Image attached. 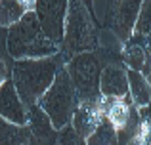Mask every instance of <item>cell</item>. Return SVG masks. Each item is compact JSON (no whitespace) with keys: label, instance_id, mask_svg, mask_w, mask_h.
Segmentation results:
<instances>
[{"label":"cell","instance_id":"obj_1","mask_svg":"<svg viewBox=\"0 0 151 145\" xmlns=\"http://www.w3.org/2000/svg\"><path fill=\"white\" fill-rule=\"evenodd\" d=\"M121 44H101L94 52L78 54L65 63V71L71 78V84L77 94L78 105H92L101 99L100 94V74L101 69L111 61L121 59L119 56Z\"/></svg>","mask_w":151,"mask_h":145},{"label":"cell","instance_id":"obj_2","mask_svg":"<svg viewBox=\"0 0 151 145\" xmlns=\"http://www.w3.org/2000/svg\"><path fill=\"white\" fill-rule=\"evenodd\" d=\"M100 23L92 14L88 2L67 0V15L63 27V40L59 44V56L63 63L73 59L78 54L94 52L101 46Z\"/></svg>","mask_w":151,"mask_h":145},{"label":"cell","instance_id":"obj_3","mask_svg":"<svg viewBox=\"0 0 151 145\" xmlns=\"http://www.w3.org/2000/svg\"><path fill=\"white\" fill-rule=\"evenodd\" d=\"M63 59L59 54L40 59H17L12 67V82L15 86L19 99L23 105L37 103L40 96L50 88L55 73L63 67Z\"/></svg>","mask_w":151,"mask_h":145},{"label":"cell","instance_id":"obj_4","mask_svg":"<svg viewBox=\"0 0 151 145\" xmlns=\"http://www.w3.org/2000/svg\"><path fill=\"white\" fill-rule=\"evenodd\" d=\"M8 54L12 59H40L50 57L59 52V48L54 42L48 40L44 31L38 25V19L35 15V10L25 11L21 19L15 25L8 27Z\"/></svg>","mask_w":151,"mask_h":145},{"label":"cell","instance_id":"obj_5","mask_svg":"<svg viewBox=\"0 0 151 145\" xmlns=\"http://www.w3.org/2000/svg\"><path fill=\"white\" fill-rule=\"evenodd\" d=\"M37 105L46 113L52 126L58 132L71 122V116H73V113H75L78 103H77L75 88L71 84V78L65 71V65L59 67V71L55 73L54 82H52L50 88L40 96Z\"/></svg>","mask_w":151,"mask_h":145},{"label":"cell","instance_id":"obj_6","mask_svg":"<svg viewBox=\"0 0 151 145\" xmlns=\"http://www.w3.org/2000/svg\"><path fill=\"white\" fill-rule=\"evenodd\" d=\"M142 2L140 0H113L105 4V15L100 23V29H109L117 36L119 44L128 40L134 31L138 11Z\"/></svg>","mask_w":151,"mask_h":145},{"label":"cell","instance_id":"obj_7","mask_svg":"<svg viewBox=\"0 0 151 145\" xmlns=\"http://www.w3.org/2000/svg\"><path fill=\"white\" fill-rule=\"evenodd\" d=\"M35 15L38 19L40 29L48 36V40L59 48L63 40L67 0H37L35 2Z\"/></svg>","mask_w":151,"mask_h":145},{"label":"cell","instance_id":"obj_8","mask_svg":"<svg viewBox=\"0 0 151 145\" xmlns=\"http://www.w3.org/2000/svg\"><path fill=\"white\" fill-rule=\"evenodd\" d=\"M119 56L126 69L138 71L145 80L151 78V50H149V38L140 34H130L128 40H124L119 46Z\"/></svg>","mask_w":151,"mask_h":145},{"label":"cell","instance_id":"obj_9","mask_svg":"<svg viewBox=\"0 0 151 145\" xmlns=\"http://www.w3.org/2000/svg\"><path fill=\"white\" fill-rule=\"evenodd\" d=\"M100 94L103 97H121L128 96V78H126V67L121 59L111 61L101 69L100 74Z\"/></svg>","mask_w":151,"mask_h":145},{"label":"cell","instance_id":"obj_10","mask_svg":"<svg viewBox=\"0 0 151 145\" xmlns=\"http://www.w3.org/2000/svg\"><path fill=\"white\" fill-rule=\"evenodd\" d=\"M25 113H27V126L31 130V139L37 145H55L58 143L59 132L52 126L46 113L37 103L25 105Z\"/></svg>","mask_w":151,"mask_h":145},{"label":"cell","instance_id":"obj_11","mask_svg":"<svg viewBox=\"0 0 151 145\" xmlns=\"http://www.w3.org/2000/svg\"><path fill=\"white\" fill-rule=\"evenodd\" d=\"M0 116L12 124L27 126L25 105L19 99L12 78H8L4 84H0Z\"/></svg>","mask_w":151,"mask_h":145},{"label":"cell","instance_id":"obj_12","mask_svg":"<svg viewBox=\"0 0 151 145\" xmlns=\"http://www.w3.org/2000/svg\"><path fill=\"white\" fill-rule=\"evenodd\" d=\"M101 116H105L101 109V99L92 105H77L73 116H71V126L82 139H86L98 126Z\"/></svg>","mask_w":151,"mask_h":145},{"label":"cell","instance_id":"obj_13","mask_svg":"<svg viewBox=\"0 0 151 145\" xmlns=\"http://www.w3.org/2000/svg\"><path fill=\"white\" fill-rule=\"evenodd\" d=\"M35 10V2L29 0H0V27H12L25 15V11Z\"/></svg>","mask_w":151,"mask_h":145},{"label":"cell","instance_id":"obj_14","mask_svg":"<svg viewBox=\"0 0 151 145\" xmlns=\"http://www.w3.org/2000/svg\"><path fill=\"white\" fill-rule=\"evenodd\" d=\"M126 78H128V94L132 97V103L136 107H147L151 99L149 82L138 71H132V69H126Z\"/></svg>","mask_w":151,"mask_h":145},{"label":"cell","instance_id":"obj_15","mask_svg":"<svg viewBox=\"0 0 151 145\" xmlns=\"http://www.w3.org/2000/svg\"><path fill=\"white\" fill-rule=\"evenodd\" d=\"M31 139L29 126H17L0 116V145H27Z\"/></svg>","mask_w":151,"mask_h":145},{"label":"cell","instance_id":"obj_16","mask_svg":"<svg viewBox=\"0 0 151 145\" xmlns=\"http://www.w3.org/2000/svg\"><path fill=\"white\" fill-rule=\"evenodd\" d=\"M86 145H119L117 139V130L113 128V124L109 122L107 116H101V120L98 122V126L94 128V132L84 139Z\"/></svg>","mask_w":151,"mask_h":145},{"label":"cell","instance_id":"obj_17","mask_svg":"<svg viewBox=\"0 0 151 145\" xmlns=\"http://www.w3.org/2000/svg\"><path fill=\"white\" fill-rule=\"evenodd\" d=\"M149 0H142L140 11H138L136 23H134V34H140V36L149 38V29H151V14H149Z\"/></svg>","mask_w":151,"mask_h":145},{"label":"cell","instance_id":"obj_18","mask_svg":"<svg viewBox=\"0 0 151 145\" xmlns=\"http://www.w3.org/2000/svg\"><path fill=\"white\" fill-rule=\"evenodd\" d=\"M58 143L59 145H86V141L73 130L71 122L67 126H63L59 130V136H58Z\"/></svg>","mask_w":151,"mask_h":145},{"label":"cell","instance_id":"obj_19","mask_svg":"<svg viewBox=\"0 0 151 145\" xmlns=\"http://www.w3.org/2000/svg\"><path fill=\"white\" fill-rule=\"evenodd\" d=\"M27 145H37V143H35V141H33V139H29V143H27Z\"/></svg>","mask_w":151,"mask_h":145}]
</instances>
